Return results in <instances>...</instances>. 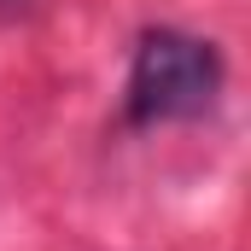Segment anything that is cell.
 Here are the masks:
<instances>
[{
    "instance_id": "6da1fadb",
    "label": "cell",
    "mask_w": 251,
    "mask_h": 251,
    "mask_svg": "<svg viewBox=\"0 0 251 251\" xmlns=\"http://www.w3.org/2000/svg\"><path fill=\"white\" fill-rule=\"evenodd\" d=\"M222 94V53L187 29H146L123 88V117L134 128L204 117Z\"/></svg>"
}]
</instances>
